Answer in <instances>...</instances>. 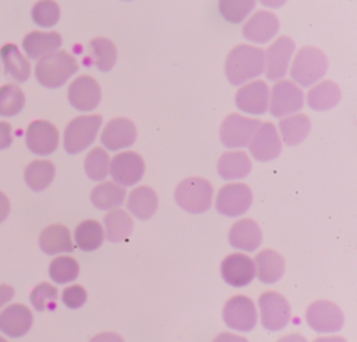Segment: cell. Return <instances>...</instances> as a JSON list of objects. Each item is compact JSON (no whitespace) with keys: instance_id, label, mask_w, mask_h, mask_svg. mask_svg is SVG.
<instances>
[{"instance_id":"obj_1","label":"cell","mask_w":357,"mask_h":342,"mask_svg":"<svg viewBox=\"0 0 357 342\" xmlns=\"http://www.w3.org/2000/svg\"><path fill=\"white\" fill-rule=\"evenodd\" d=\"M265 52L251 45L234 46L225 60V75L231 85H241L264 71Z\"/></svg>"},{"instance_id":"obj_2","label":"cell","mask_w":357,"mask_h":342,"mask_svg":"<svg viewBox=\"0 0 357 342\" xmlns=\"http://www.w3.org/2000/svg\"><path fill=\"white\" fill-rule=\"evenodd\" d=\"M78 71V63L73 54L54 50L42 56L35 66V77L40 85L49 89L59 88Z\"/></svg>"},{"instance_id":"obj_3","label":"cell","mask_w":357,"mask_h":342,"mask_svg":"<svg viewBox=\"0 0 357 342\" xmlns=\"http://www.w3.org/2000/svg\"><path fill=\"white\" fill-rule=\"evenodd\" d=\"M326 68L328 60L325 53L314 46H305L293 57L290 78L296 85L311 87L325 75Z\"/></svg>"},{"instance_id":"obj_4","label":"cell","mask_w":357,"mask_h":342,"mask_svg":"<svg viewBox=\"0 0 357 342\" xmlns=\"http://www.w3.org/2000/svg\"><path fill=\"white\" fill-rule=\"evenodd\" d=\"M212 194V184L206 179L194 176L184 179L177 184L174 190V201L181 209L190 214H201L211 207Z\"/></svg>"},{"instance_id":"obj_5","label":"cell","mask_w":357,"mask_h":342,"mask_svg":"<svg viewBox=\"0 0 357 342\" xmlns=\"http://www.w3.org/2000/svg\"><path fill=\"white\" fill-rule=\"evenodd\" d=\"M102 124V116L88 114L73 119L63 134V147L67 154H78L86 149L96 138Z\"/></svg>"},{"instance_id":"obj_6","label":"cell","mask_w":357,"mask_h":342,"mask_svg":"<svg viewBox=\"0 0 357 342\" xmlns=\"http://www.w3.org/2000/svg\"><path fill=\"white\" fill-rule=\"evenodd\" d=\"M304 96L298 85L289 80H278L269 91V112L273 117H284L303 107Z\"/></svg>"},{"instance_id":"obj_7","label":"cell","mask_w":357,"mask_h":342,"mask_svg":"<svg viewBox=\"0 0 357 342\" xmlns=\"http://www.w3.org/2000/svg\"><path fill=\"white\" fill-rule=\"evenodd\" d=\"M259 120L231 113L226 116L220 124V141L227 148H243L248 145L254 131L259 126Z\"/></svg>"},{"instance_id":"obj_8","label":"cell","mask_w":357,"mask_h":342,"mask_svg":"<svg viewBox=\"0 0 357 342\" xmlns=\"http://www.w3.org/2000/svg\"><path fill=\"white\" fill-rule=\"evenodd\" d=\"M225 324L234 331H251L257 322V308L252 300L244 295L230 297L222 310Z\"/></svg>"},{"instance_id":"obj_9","label":"cell","mask_w":357,"mask_h":342,"mask_svg":"<svg viewBox=\"0 0 357 342\" xmlns=\"http://www.w3.org/2000/svg\"><path fill=\"white\" fill-rule=\"evenodd\" d=\"M305 320L318 334L336 332L343 325V313L333 302L317 300L307 307Z\"/></svg>"},{"instance_id":"obj_10","label":"cell","mask_w":357,"mask_h":342,"mask_svg":"<svg viewBox=\"0 0 357 342\" xmlns=\"http://www.w3.org/2000/svg\"><path fill=\"white\" fill-rule=\"evenodd\" d=\"M251 200L252 194L248 186L244 183H229L218 191L215 207L222 215L238 216L250 208Z\"/></svg>"},{"instance_id":"obj_11","label":"cell","mask_w":357,"mask_h":342,"mask_svg":"<svg viewBox=\"0 0 357 342\" xmlns=\"http://www.w3.org/2000/svg\"><path fill=\"white\" fill-rule=\"evenodd\" d=\"M261 322L268 331H279L284 328L290 318V307L287 300L276 292H265L258 299Z\"/></svg>"},{"instance_id":"obj_12","label":"cell","mask_w":357,"mask_h":342,"mask_svg":"<svg viewBox=\"0 0 357 342\" xmlns=\"http://www.w3.org/2000/svg\"><path fill=\"white\" fill-rule=\"evenodd\" d=\"M144 161L132 151H126L114 155L109 163V173L114 183L128 187L138 183L144 174Z\"/></svg>"},{"instance_id":"obj_13","label":"cell","mask_w":357,"mask_h":342,"mask_svg":"<svg viewBox=\"0 0 357 342\" xmlns=\"http://www.w3.org/2000/svg\"><path fill=\"white\" fill-rule=\"evenodd\" d=\"M294 52V42L289 36L278 38L265 52L264 71L269 81H278L284 77L290 59Z\"/></svg>"},{"instance_id":"obj_14","label":"cell","mask_w":357,"mask_h":342,"mask_svg":"<svg viewBox=\"0 0 357 342\" xmlns=\"http://www.w3.org/2000/svg\"><path fill=\"white\" fill-rule=\"evenodd\" d=\"M268 102L269 88L262 80H254L240 87L234 95V103L237 109L247 114H264L268 110Z\"/></svg>"},{"instance_id":"obj_15","label":"cell","mask_w":357,"mask_h":342,"mask_svg":"<svg viewBox=\"0 0 357 342\" xmlns=\"http://www.w3.org/2000/svg\"><path fill=\"white\" fill-rule=\"evenodd\" d=\"M248 148L251 156L259 162L275 159L282 151V142L276 127L269 121L259 123L248 142Z\"/></svg>"},{"instance_id":"obj_16","label":"cell","mask_w":357,"mask_h":342,"mask_svg":"<svg viewBox=\"0 0 357 342\" xmlns=\"http://www.w3.org/2000/svg\"><path fill=\"white\" fill-rule=\"evenodd\" d=\"M102 91L99 84L89 75L77 77L67 91L70 105L78 112H91L100 102Z\"/></svg>"},{"instance_id":"obj_17","label":"cell","mask_w":357,"mask_h":342,"mask_svg":"<svg viewBox=\"0 0 357 342\" xmlns=\"http://www.w3.org/2000/svg\"><path fill=\"white\" fill-rule=\"evenodd\" d=\"M25 142L35 155H49L57 148L59 131L46 120H35L26 128Z\"/></svg>"},{"instance_id":"obj_18","label":"cell","mask_w":357,"mask_h":342,"mask_svg":"<svg viewBox=\"0 0 357 342\" xmlns=\"http://www.w3.org/2000/svg\"><path fill=\"white\" fill-rule=\"evenodd\" d=\"M279 31V20L271 11H255L243 25L241 34L245 40L252 43H266Z\"/></svg>"},{"instance_id":"obj_19","label":"cell","mask_w":357,"mask_h":342,"mask_svg":"<svg viewBox=\"0 0 357 342\" xmlns=\"http://www.w3.org/2000/svg\"><path fill=\"white\" fill-rule=\"evenodd\" d=\"M220 274L227 285L233 288H243L255 276L254 261L245 254H230L222 261Z\"/></svg>"},{"instance_id":"obj_20","label":"cell","mask_w":357,"mask_h":342,"mask_svg":"<svg viewBox=\"0 0 357 342\" xmlns=\"http://www.w3.org/2000/svg\"><path fill=\"white\" fill-rule=\"evenodd\" d=\"M137 138V128L130 119H112L102 130L100 142L109 151H119L134 144Z\"/></svg>"},{"instance_id":"obj_21","label":"cell","mask_w":357,"mask_h":342,"mask_svg":"<svg viewBox=\"0 0 357 342\" xmlns=\"http://www.w3.org/2000/svg\"><path fill=\"white\" fill-rule=\"evenodd\" d=\"M31 310L20 303L7 306L0 311V331L11 338L25 335L32 325Z\"/></svg>"},{"instance_id":"obj_22","label":"cell","mask_w":357,"mask_h":342,"mask_svg":"<svg viewBox=\"0 0 357 342\" xmlns=\"http://www.w3.org/2000/svg\"><path fill=\"white\" fill-rule=\"evenodd\" d=\"M262 240L261 229L252 219H240L229 230V243L243 251H255Z\"/></svg>"},{"instance_id":"obj_23","label":"cell","mask_w":357,"mask_h":342,"mask_svg":"<svg viewBox=\"0 0 357 342\" xmlns=\"http://www.w3.org/2000/svg\"><path fill=\"white\" fill-rule=\"evenodd\" d=\"M254 268L257 278L264 283H273L280 279L284 271L283 257L269 248L261 250L254 258Z\"/></svg>"},{"instance_id":"obj_24","label":"cell","mask_w":357,"mask_h":342,"mask_svg":"<svg viewBox=\"0 0 357 342\" xmlns=\"http://www.w3.org/2000/svg\"><path fill=\"white\" fill-rule=\"evenodd\" d=\"M39 247L49 255L71 253L74 250L70 232L63 225H50L45 228L39 236Z\"/></svg>"},{"instance_id":"obj_25","label":"cell","mask_w":357,"mask_h":342,"mask_svg":"<svg viewBox=\"0 0 357 342\" xmlns=\"http://www.w3.org/2000/svg\"><path fill=\"white\" fill-rule=\"evenodd\" d=\"M340 99V89L333 81H321L311 87L307 92V105L317 112H325L337 105Z\"/></svg>"},{"instance_id":"obj_26","label":"cell","mask_w":357,"mask_h":342,"mask_svg":"<svg viewBox=\"0 0 357 342\" xmlns=\"http://www.w3.org/2000/svg\"><path fill=\"white\" fill-rule=\"evenodd\" d=\"M61 46V36L57 32H39L28 34L22 40V49L31 59L42 57L47 53L57 50Z\"/></svg>"},{"instance_id":"obj_27","label":"cell","mask_w":357,"mask_h":342,"mask_svg":"<svg viewBox=\"0 0 357 342\" xmlns=\"http://www.w3.org/2000/svg\"><path fill=\"white\" fill-rule=\"evenodd\" d=\"M251 170V161L241 151L223 152L218 159L219 176L225 180L245 177Z\"/></svg>"},{"instance_id":"obj_28","label":"cell","mask_w":357,"mask_h":342,"mask_svg":"<svg viewBox=\"0 0 357 342\" xmlns=\"http://www.w3.org/2000/svg\"><path fill=\"white\" fill-rule=\"evenodd\" d=\"M128 211L138 219H149L158 208V195L148 186L134 188L127 198Z\"/></svg>"},{"instance_id":"obj_29","label":"cell","mask_w":357,"mask_h":342,"mask_svg":"<svg viewBox=\"0 0 357 342\" xmlns=\"http://www.w3.org/2000/svg\"><path fill=\"white\" fill-rule=\"evenodd\" d=\"M103 226H105L103 233L106 239L112 243H120L128 239V236L131 235L132 219L126 211L120 208H113L105 215Z\"/></svg>"},{"instance_id":"obj_30","label":"cell","mask_w":357,"mask_h":342,"mask_svg":"<svg viewBox=\"0 0 357 342\" xmlns=\"http://www.w3.org/2000/svg\"><path fill=\"white\" fill-rule=\"evenodd\" d=\"M311 121L303 113H293L279 120V133L283 142L289 147L300 144L310 131Z\"/></svg>"},{"instance_id":"obj_31","label":"cell","mask_w":357,"mask_h":342,"mask_svg":"<svg viewBox=\"0 0 357 342\" xmlns=\"http://www.w3.org/2000/svg\"><path fill=\"white\" fill-rule=\"evenodd\" d=\"M126 198V190L123 186L114 181H103L95 186L91 191V202L98 209H113L123 204Z\"/></svg>"},{"instance_id":"obj_32","label":"cell","mask_w":357,"mask_h":342,"mask_svg":"<svg viewBox=\"0 0 357 342\" xmlns=\"http://www.w3.org/2000/svg\"><path fill=\"white\" fill-rule=\"evenodd\" d=\"M0 56L4 64L6 73L15 81L22 82L29 77L31 66L29 61L20 53L15 45L7 43L1 47Z\"/></svg>"},{"instance_id":"obj_33","label":"cell","mask_w":357,"mask_h":342,"mask_svg":"<svg viewBox=\"0 0 357 342\" xmlns=\"http://www.w3.org/2000/svg\"><path fill=\"white\" fill-rule=\"evenodd\" d=\"M103 228L93 219L82 221L74 232V241L82 251H93L103 243Z\"/></svg>"},{"instance_id":"obj_34","label":"cell","mask_w":357,"mask_h":342,"mask_svg":"<svg viewBox=\"0 0 357 342\" xmlns=\"http://www.w3.org/2000/svg\"><path fill=\"white\" fill-rule=\"evenodd\" d=\"M54 177V166L50 161L39 159V161H32L24 172V179L25 183L29 188L33 191H40L45 190Z\"/></svg>"},{"instance_id":"obj_35","label":"cell","mask_w":357,"mask_h":342,"mask_svg":"<svg viewBox=\"0 0 357 342\" xmlns=\"http://www.w3.org/2000/svg\"><path fill=\"white\" fill-rule=\"evenodd\" d=\"M89 47L99 71H110L117 59V49L114 43L106 38H95L89 42Z\"/></svg>"},{"instance_id":"obj_36","label":"cell","mask_w":357,"mask_h":342,"mask_svg":"<svg viewBox=\"0 0 357 342\" xmlns=\"http://www.w3.org/2000/svg\"><path fill=\"white\" fill-rule=\"evenodd\" d=\"M255 7V0H218L222 18L230 24L243 22Z\"/></svg>"},{"instance_id":"obj_37","label":"cell","mask_w":357,"mask_h":342,"mask_svg":"<svg viewBox=\"0 0 357 342\" xmlns=\"http://www.w3.org/2000/svg\"><path fill=\"white\" fill-rule=\"evenodd\" d=\"M110 158L105 149L96 147L88 152L84 161V169L91 180L100 181L109 174Z\"/></svg>"},{"instance_id":"obj_38","label":"cell","mask_w":357,"mask_h":342,"mask_svg":"<svg viewBox=\"0 0 357 342\" xmlns=\"http://www.w3.org/2000/svg\"><path fill=\"white\" fill-rule=\"evenodd\" d=\"M79 265L68 255L56 257L49 265V276L56 283H67L78 276Z\"/></svg>"},{"instance_id":"obj_39","label":"cell","mask_w":357,"mask_h":342,"mask_svg":"<svg viewBox=\"0 0 357 342\" xmlns=\"http://www.w3.org/2000/svg\"><path fill=\"white\" fill-rule=\"evenodd\" d=\"M25 102L24 92L14 84H7L0 88V116L17 114Z\"/></svg>"},{"instance_id":"obj_40","label":"cell","mask_w":357,"mask_h":342,"mask_svg":"<svg viewBox=\"0 0 357 342\" xmlns=\"http://www.w3.org/2000/svg\"><path fill=\"white\" fill-rule=\"evenodd\" d=\"M60 17V7L54 0H39L32 7V20L43 28L53 27Z\"/></svg>"},{"instance_id":"obj_41","label":"cell","mask_w":357,"mask_h":342,"mask_svg":"<svg viewBox=\"0 0 357 342\" xmlns=\"http://www.w3.org/2000/svg\"><path fill=\"white\" fill-rule=\"evenodd\" d=\"M31 303L38 311L52 308L57 300V289L47 282H42L31 292Z\"/></svg>"},{"instance_id":"obj_42","label":"cell","mask_w":357,"mask_h":342,"mask_svg":"<svg viewBox=\"0 0 357 342\" xmlns=\"http://www.w3.org/2000/svg\"><path fill=\"white\" fill-rule=\"evenodd\" d=\"M61 300L68 308H79L86 300V292L81 285L67 286L61 293Z\"/></svg>"},{"instance_id":"obj_43","label":"cell","mask_w":357,"mask_h":342,"mask_svg":"<svg viewBox=\"0 0 357 342\" xmlns=\"http://www.w3.org/2000/svg\"><path fill=\"white\" fill-rule=\"evenodd\" d=\"M11 141H13V137H11L10 124L6 121H0V149L10 147Z\"/></svg>"},{"instance_id":"obj_44","label":"cell","mask_w":357,"mask_h":342,"mask_svg":"<svg viewBox=\"0 0 357 342\" xmlns=\"http://www.w3.org/2000/svg\"><path fill=\"white\" fill-rule=\"evenodd\" d=\"M89 342H124V339L116 332H100L95 335Z\"/></svg>"},{"instance_id":"obj_45","label":"cell","mask_w":357,"mask_h":342,"mask_svg":"<svg viewBox=\"0 0 357 342\" xmlns=\"http://www.w3.org/2000/svg\"><path fill=\"white\" fill-rule=\"evenodd\" d=\"M212 342H248V341L240 335H234L230 332H222V334L216 335Z\"/></svg>"},{"instance_id":"obj_46","label":"cell","mask_w":357,"mask_h":342,"mask_svg":"<svg viewBox=\"0 0 357 342\" xmlns=\"http://www.w3.org/2000/svg\"><path fill=\"white\" fill-rule=\"evenodd\" d=\"M14 296V289L10 285H0V307Z\"/></svg>"},{"instance_id":"obj_47","label":"cell","mask_w":357,"mask_h":342,"mask_svg":"<svg viewBox=\"0 0 357 342\" xmlns=\"http://www.w3.org/2000/svg\"><path fill=\"white\" fill-rule=\"evenodd\" d=\"M8 212H10V201L6 197V194L0 191V223L7 218Z\"/></svg>"},{"instance_id":"obj_48","label":"cell","mask_w":357,"mask_h":342,"mask_svg":"<svg viewBox=\"0 0 357 342\" xmlns=\"http://www.w3.org/2000/svg\"><path fill=\"white\" fill-rule=\"evenodd\" d=\"M278 342H305V338L300 334H290L280 338Z\"/></svg>"},{"instance_id":"obj_49","label":"cell","mask_w":357,"mask_h":342,"mask_svg":"<svg viewBox=\"0 0 357 342\" xmlns=\"http://www.w3.org/2000/svg\"><path fill=\"white\" fill-rule=\"evenodd\" d=\"M287 0H259V3L268 8H279L282 7Z\"/></svg>"},{"instance_id":"obj_50","label":"cell","mask_w":357,"mask_h":342,"mask_svg":"<svg viewBox=\"0 0 357 342\" xmlns=\"http://www.w3.org/2000/svg\"><path fill=\"white\" fill-rule=\"evenodd\" d=\"M312 342H347V341L342 336H322V338L314 339Z\"/></svg>"},{"instance_id":"obj_51","label":"cell","mask_w":357,"mask_h":342,"mask_svg":"<svg viewBox=\"0 0 357 342\" xmlns=\"http://www.w3.org/2000/svg\"><path fill=\"white\" fill-rule=\"evenodd\" d=\"M0 342H7V341H6V339H4V338L0 335Z\"/></svg>"},{"instance_id":"obj_52","label":"cell","mask_w":357,"mask_h":342,"mask_svg":"<svg viewBox=\"0 0 357 342\" xmlns=\"http://www.w3.org/2000/svg\"><path fill=\"white\" fill-rule=\"evenodd\" d=\"M124 1H131V0H124Z\"/></svg>"}]
</instances>
